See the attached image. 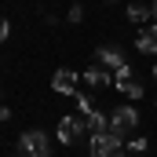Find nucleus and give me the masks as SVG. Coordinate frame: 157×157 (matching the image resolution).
I'll return each mask as SVG.
<instances>
[{
    "label": "nucleus",
    "mask_w": 157,
    "mask_h": 157,
    "mask_svg": "<svg viewBox=\"0 0 157 157\" xmlns=\"http://www.w3.org/2000/svg\"><path fill=\"white\" fill-rule=\"evenodd\" d=\"M135 121H139V113H135L132 106H121V110H113V113H110V135L124 139V135L135 128Z\"/></svg>",
    "instance_id": "nucleus-1"
},
{
    "label": "nucleus",
    "mask_w": 157,
    "mask_h": 157,
    "mask_svg": "<svg viewBox=\"0 0 157 157\" xmlns=\"http://www.w3.org/2000/svg\"><path fill=\"white\" fill-rule=\"evenodd\" d=\"M18 146H22L29 157H51V143H48V135H44V132H22Z\"/></svg>",
    "instance_id": "nucleus-2"
},
{
    "label": "nucleus",
    "mask_w": 157,
    "mask_h": 157,
    "mask_svg": "<svg viewBox=\"0 0 157 157\" xmlns=\"http://www.w3.org/2000/svg\"><path fill=\"white\" fill-rule=\"evenodd\" d=\"M91 157H124V146L117 135H99L91 139Z\"/></svg>",
    "instance_id": "nucleus-3"
},
{
    "label": "nucleus",
    "mask_w": 157,
    "mask_h": 157,
    "mask_svg": "<svg viewBox=\"0 0 157 157\" xmlns=\"http://www.w3.org/2000/svg\"><path fill=\"white\" fill-rule=\"evenodd\" d=\"M84 128H88V117L80 121V113L77 117H66V121H59V139H62V143H77Z\"/></svg>",
    "instance_id": "nucleus-4"
},
{
    "label": "nucleus",
    "mask_w": 157,
    "mask_h": 157,
    "mask_svg": "<svg viewBox=\"0 0 157 157\" xmlns=\"http://www.w3.org/2000/svg\"><path fill=\"white\" fill-rule=\"evenodd\" d=\"M110 80H117V73H113L110 66H102V62H91L88 73H84V84H88V88H99V84H110Z\"/></svg>",
    "instance_id": "nucleus-5"
},
{
    "label": "nucleus",
    "mask_w": 157,
    "mask_h": 157,
    "mask_svg": "<svg viewBox=\"0 0 157 157\" xmlns=\"http://www.w3.org/2000/svg\"><path fill=\"white\" fill-rule=\"evenodd\" d=\"M113 84H117V91H124L128 99H139V95H143V84L135 80V73H132V70H121Z\"/></svg>",
    "instance_id": "nucleus-6"
},
{
    "label": "nucleus",
    "mask_w": 157,
    "mask_h": 157,
    "mask_svg": "<svg viewBox=\"0 0 157 157\" xmlns=\"http://www.w3.org/2000/svg\"><path fill=\"white\" fill-rule=\"evenodd\" d=\"M95 62L110 66L113 73H121V70H128V66H124V55H121V51H110V48H99V51H95Z\"/></svg>",
    "instance_id": "nucleus-7"
},
{
    "label": "nucleus",
    "mask_w": 157,
    "mask_h": 157,
    "mask_svg": "<svg viewBox=\"0 0 157 157\" xmlns=\"http://www.w3.org/2000/svg\"><path fill=\"white\" fill-rule=\"evenodd\" d=\"M51 84H55V91H62V95H73V88H77V73H73V70H59Z\"/></svg>",
    "instance_id": "nucleus-8"
},
{
    "label": "nucleus",
    "mask_w": 157,
    "mask_h": 157,
    "mask_svg": "<svg viewBox=\"0 0 157 157\" xmlns=\"http://www.w3.org/2000/svg\"><path fill=\"white\" fill-rule=\"evenodd\" d=\"M88 132H91L95 139H99V135H110V117H106V113H91V117H88Z\"/></svg>",
    "instance_id": "nucleus-9"
},
{
    "label": "nucleus",
    "mask_w": 157,
    "mask_h": 157,
    "mask_svg": "<svg viewBox=\"0 0 157 157\" xmlns=\"http://www.w3.org/2000/svg\"><path fill=\"white\" fill-rule=\"evenodd\" d=\"M139 51H146V55H154V51H157V26L139 29Z\"/></svg>",
    "instance_id": "nucleus-10"
},
{
    "label": "nucleus",
    "mask_w": 157,
    "mask_h": 157,
    "mask_svg": "<svg viewBox=\"0 0 157 157\" xmlns=\"http://www.w3.org/2000/svg\"><path fill=\"white\" fill-rule=\"evenodd\" d=\"M128 18H132V22H143V18H154V7H146V4H132V7H128Z\"/></svg>",
    "instance_id": "nucleus-11"
},
{
    "label": "nucleus",
    "mask_w": 157,
    "mask_h": 157,
    "mask_svg": "<svg viewBox=\"0 0 157 157\" xmlns=\"http://www.w3.org/2000/svg\"><path fill=\"white\" fill-rule=\"evenodd\" d=\"M77 110L84 113V117H91V113H95V110H91V99H88V95H80V99H77Z\"/></svg>",
    "instance_id": "nucleus-12"
},
{
    "label": "nucleus",
    "mask_w": 157,
    "mask_h": 157,
    "mask_svg": "<svg viewBox=\"0 0 157 157\" xmlns=\"http://www.w3.org/2000/svg\"><path fill=\"white\" fill-rule=\"evenodd\" d=\"M128 150H132V154H146V139H143V135H139V139H132V143H128Z\"/></svg>",
    "instance_id": "nucleus-13"
},
{
    "label": "nucleus",
    "mask_w": 157,
    "mask_h": 157,
    "mask_svg": "<svg viewBox=\"0 0 157 157\" xmlns=\"http://www.w3.org/2000/svg\"><path fill=\"white\" fill-rule=\"evenodd\" d=\"M80 18H84V7L73 4V7H70V22H80Z\"/></svg>",
    "instance_id": "nucleus-14"
},
{
    "label": "nucleus",
    "mask_w": 157,
    "mask_h": 157,
    "mask_svg": "<svg viewBox=\"0 0 157 157\" xmlns=\"http://www.w3.org/2000/svg\"><path fill=\"white\" fill-rule=\"evenodd\" d=\"M11 157H29V154H26V150H22V146H18V150H15V154H11Z\"/></svg>",
    "instance_id": "nucleus-15"
},
{
    "label": "nucleus",
    "mask_w": 157,
    "mask_h": 157,
    "mask_svg": "<svg viewBox=\"0 0 157 157\" xmlns=\"http://www.w3.org/2000/svg\"><path fill=\"white\" fill-rule=\"evenodd\" d=\"M150 7H154V26H157V0H154V4H150Z\"/></svg>",
    "instance_id": "nucleus-16"
},
{
    "label": "nucleus",
    "mask_w": 157,
    "mask_h": 157,
    "mask_svg": "<svg viewBox=\"0 0 157 157\" xmlns=\"http://www.w3.org/2000/svg\"><path fill=\"white\" fill-rule=\"evenodd\" d=\"M154 80H157V62H154Z\"/></svg>",
    "instance_id": "nucleus-17"
}]
</instances>
